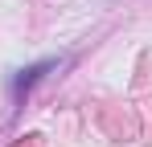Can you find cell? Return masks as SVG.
Segmentation results:
<instances>
[{
	"label": "cell",
	"mask_w": 152,
	"mask_h": 147,
	"mask_svg": "<svg viewBox=\"0 0 152 147\" xmlns=\"http://www.w3.org/2000/svg\"><path fill=\"white\" fill-rule=\"evenodd\" d=\"M53 66H58V61H37V66L21 70L17 78H12V98H25L29 90H33V86H37V82H41V78H45V74L53 70Z\"/></svg>",
	"instance_id": "6da1fadb"
}]
</instances>
